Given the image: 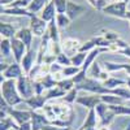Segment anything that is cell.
<instances>
[{"mask_svg":"<svg viewBox=\"0 0 130 130\" xmlns=\"http://www.w3.org/2000/svg\"><path fill=\"white\" fill-rule=\"evenodd\" d=\"M0 86H2V96L7 100V103L10 107H16L21 103H25V99L20 95L17 90L16 79H7Z\"/></svg>","mask_w":130,"mask_h":130,"instance_id":"cell-1","label":"cell"},{"mask_svg":"<svg viewBox=\"0 0 130 130\" xmlns=\"http://www.w3.org/2000/svg\"><path fill=\"white\" fill-rule=\"evenodd\" d=\"M75 89L78 91H87L90 94H98V95H105V94H112V90L107 89L105 86L95 78L87 77L83 82L75 85Z\"/></svg>","mask_w":130,"mask_h":130,"instance_id":"cell-2","label":"cell"},{"mask_svg":"<svg viewBox=\"0 0 130 130\" xmlns=\"http://www.w3.org/2000/svg\"><path fill=\"white\" fill-rule=\"evenodd\" d=\"M127 4L126 2H115V3H108L102 12L108 16H113L117 18H127Z\"/></svg>","mask_w":130,"mask_h":130,"instance_id":"cell-3","label":"cell"},{"mask_svg":"<svg viewBox=\"0 0 130 130\" xmlns=\"http://www.w3.org/2000/svg\"><path fill=\"white\" fill-rule=\"evenodd\" d=\"M16 83H17V90L20 92V95L24 98V99H30V98L32 95H35L34 94V81H31L29 78V75L24 74V75H21V77L18 79H16Z\"/></svg>","mask_w":130,"mask_h":130,"instance_id":"cell-4","label":"cell"},{"mask_svg":"<svg viewBox=\"0 0 130 130\" xmlns=\"http://www.w3.org/2000/svg\"><path fill=\"white\" fill-rule=\"evenodd\" d=\"M29 27L31 29L34 37H43L46 34V31L48 29V22H46L43 18H40L39 14H32V17H30V25Z\"/></svg>","mask_w":130,"mask_h":130,"instance_id":"cell-5","label":"cell"},{"mask_svg":"<svg viewBox=\"0 0 130 130\" xmlns=\"http://www.w3.org/2000/svg\"><path fill=\"white\" fill-rule=\"evenodd\" d=\"M10 42H12V53H13V57H14V61L21 64V61H22L24 56L26 55V52L29 51L27 47L25 46V43L22 40H20L18 38H12L10 39Z\"/></svg>","mask_w":130,"mask_h":130,"instance_id":"cell-6","label":"cell"},{"mask_svg":"<svg viewBox=\"0 0 130 130\" xmlns=\"http://www.w3.org/2000/svg\"><path fill=\"white\" fill-rule=\"evenodd\" d=\"M102 102V96L98 95V94H89V95H82L78 96L75 103L87 108V109H94V108Z\"/></svg>","mask_w":130,"mask_h":130,"instance_id":"cell-7","label":"cell"},{"mask_svg":"<svg viewBox=\"0 0 130 130\" xmlns=\"http://www.w3.org/2000/svg\"><path fill=\"white\" fill-rule=\"evenodd\" d=\"M37 60H38V51L37 50H29L26 52V55L24 56L22 61H21V67L24 69V73L27 75L30 73V70L35 67L37 64Z\"/></svg>","mask_w":130,"mask_h":130,"instance_id":"cell-8","label":"cell"},{"mask_svg":"<svg viewBox=\"0 0 130 130\" xmlns=\"http://www.w3.org/2000/svg\"><path fill=\"white\" fill-rule=\"evenodd\" d=\"M79 47H81L79 40L74 39V38H67L61 42V50L68 56H73L77 52H79Z\"/></svg>","mask_w":130,"mask_h":130,"instance_id":"cell-9","label":"cell"},{"mask_svg":"<svg viewBox=\"0 0 130 130\" xmlns=\"http://www.w3.org/2000/svg\"><path fill=\"white\" fill-rule=\"evenodd\" d=\"M31 125L32 130H42L46 125H51V121L46 117L44 113H38L37 111H31Z\"/></svg>","mask_w":130,"mask_h":130,"instance_id":"cell-10","label":"cell"},{"mask_svg":"<svg viewBox=\"0 0 130 130\" xmlns=\"http://www.w3.org/2000/svg\"><path fill=\"white\" fill-rule=\"evenodd\" d=\"M9 116L18 124L22 125L25 122L31 121V111H22V109H16V108H10L9 111Z\"/></svg>","mask_w":130,"mask_h":130,"instance_id":"cell-11","label":"cell"},{"mask_svg":"<svg viewBox=\"0 0 130 130\" xmlns=\"http://www.w3.org/2000/svg\"><path fill=\"white\" fill-rule=\"evenodd\" d=\"M2 74L5 77V79H18L21 75H24L25 73H24V69L21 67V64L14 61L13 64H9L8 69Z\"/></svg>","mask_w":130,"mask_h":130,"instance_id":"cell-12","label":"cell"},{"mask_svg":"<svg viewBox=\"0 0 130 130\" xmlns=\"http://www.w3.org/2000/svg\"><path fill=\"white\" fill-rule=\"evenodd\" d=\"M47 96L46 95H32L30 99H26L25 103L31 108V111H38L43 109L44 105L47 104Z\"/></svg>","mask_w":130,"mask_h":130,"instance_id":"cell-13","label":"cell"},{"mask_svg":"<svg viewBox=\"0 0 130 130\" xmlns=\"http://www.w3.org/2000/svg\"><path fill=\"white\" fill-rule=\"evenodd\" d=\"M2 14H7V16H16V17H32V14L29 9L25 8H16V7H2Z\"/></svg>","mask_w":130,"mask_h":130,"instance_id":"cell-14","label":"cell"},{"mask_svg":"<svg viewBox=\"0 0 130 130\" xmlns=\"http://www.w3.org/2000/svg\"><path fill=\"white\" fill-rule=\"evenodd\" d=\"M39 16H40V18L44 20L46 22H51V21H53L56 18V16H57V10H56L55 3L51 0V2L42 9V12L39 13Z\"/></svg>","mask_w":130,"mask_h":130,"instance_id":"cell-15","label":"cell"},{"mask_svg":"<svg viewBox=\"0 0 130 130\" xmlns=\"http://www.w3.org/2000/svg\"><path fill=\"white\" fill-rule=\"evenodd\" d=\"M32 37H34V34H32V31H31L30 27H22V29H20L17 31V34H16V38H18L20 40H22L25 43V46L27 47V50H31Z\"/></svg>","mask_w":130,"mask_h":130,"instance_id":"cell-16","label":"cell"},{"mask_svg":"<svg viewBox=\"0 0 130 130\" xmlns=\"http://www.w3.org/2000/svg\"><path fill=\"white\" fill-rule=\"evenodd\" d=\"M86 10V8L85 7H82V5H79V4H75V3H73V2H68V7H67V16L73 21V20H75V18H78L83 12Z\"/></svg>","mask_w":130,"mask_h":130,"instance_id":"cell-17","label":"cell"},{"mask_svg":"<svg viewBox=\"0 0 130 130\" xmlns=\"http://www.w3.org/2000/svg\"><path fill=\"white\" fill-rule=\"evenodd\" d=\"M16 27L12 25V24H8V22H3L0 24V34H2V38H7V39H12L16 37L17 34Z\"/></svg>","mask_w":130,"mask_h":130,"instance_id":"cell-18","label":"cell"},{"mask_svg":"<svg viewBox=\"0 0 130 130\" xmlns=\"http://www.w3.org/2000/svg\"><path fill=\"white\" fill-rule=\"evenodd\" d=\"M99 125V117L96 115V111L95 108L94 109H89V113L86 116V120L83 121L82 124V127L86 129V127H96Z\"/></svg>","mask_w":130,"mask_h":130,"instance_id":"cell-19","label":"cell"},{"mask_svg":"<svg viewBox=\"0 0 130 130\" xmlns=\"http://www.w3.org/2000/svg\"><path fill=\"white\" fill-rule=\"evenodd\" d=\"M102 96V102L108 104V105H120V104H125V99L120 98L113 94H105V95H100Z\"/></svg>","mask_w":130,"mask_h":130,"instance_id":"cell-20","label":"cell"},{"mask_svg":"<svg viewBox=\"0 0 130 130\" xmlns=\"http://www.w3.org/2000/svg\"><path fill=\"white\" fill-rule=\"evenodd\" d=\"M48 34L51 37V40L52 42H55V43H61L60 40V34H59V26L56 24V20H53L51 21V22H48Z\"/></svg>","mask_w":130,"mask_h":130,"instance_id":"cell-21","label":"cell"},{"mask_svg":"<svg viewBox=\"0 0 130 130\" xmlns=\"http://www.w3.org/2000/svg\"><path fill=\"white\" fill-rule=\"evenodd\" d=\"M10 129L18 130L20 125L10 116H8L5 118H2V120H0V130H10Z\"/></svg>","mask_w":130,"mask_h":130,"instance_id":"cell-22","label":"cell"},{"mask_svg":"<svg viewBox=\"0 0 130 130\" xmlns=\"http://www.w3.org/2000/svg\"><path fill=\"white\" fill-rule=\"evenodd\" d=\"M103 85L105 86L107 89L113 90L117 87H121V86L126 85V79H121V78H116V77H109L105 82H103Z\"/></svg>","mask_w":130,"mask_h":130,"instance_id":"cell-23","label":"cell"},{"mask_svg":"<svg viewBox=\"0 0 130 130\" xmlns=\"http://www.w3.org/2000/svg\"><path fill=\"white\" fill-rule=\"evenodd\" d=\"M50 2L48 0H32V2L30 3V5H29V10L31 13H35V14H38V13H40L42 12V9L44 8L47 4H48Z\"/></svg>","mask_w":130,"mask_h":130,"instance_id":"cell-24","label":"cell"},{"mask_svg":"<svg viewBox=\"0 0 130 130\" xmlns=\"http://www.w3.org/2000/svg\"><path fill=\"white\" fill-rule=\"evenodd\" d=\"M0 51H2L3 57L10 56V53H12V42H10V39L2 38V42H0Z\"/></svg>","mask_w":130,"mask_h":130,"instance_id":"cell-25","label":"cell"},{"mask_svg":"<svg viewBox=\"0 0 130 130\" xmlns=\"http://www.w3.org/2000/svg\"><path fill=\"white\" fill-rule=\"evenodd\" d=\"M108 108L116 115V116H130V107L125 104L120 105H108Z\"/></svg>","mask_w":130,"mask_h":130,"instance_id":"cell-26","label":"cell"},{"mask_svg":"<svg viewBox=\"0 0 130 130\" xmlns=\"http://www.w3.org/2000/svg\"><path fill=\"white\" fill-rule=\"evenodd\" d=\"M86 57H87V53H86V52H77L75 55L70 56L72 65H74V67H78V68H82L83 64H85Z\"/></svg>","mask_w":130,"mask_h":130,"instance_id":"cell-27","label":"cell"},{"mask_svg":"<svg viewBox=\"0 0 130 130\" xmlns=\"http://www.w3.org/2000/svg\"><path fill=\"white\" fill-rule=\"evenodd\" d=\"M115 117H116V115H115L111 109H108V111L99 118V126H109L111 122L115 120Z\"/></svg>","mask_w":130,"mask_h":130,"instance_id":"cell-28","label":"cell"},{"mask_svg":"<svg viewBox=\"0 0 130 130\" xmlns=\"http://www.w3.org/2000/svg\"><path fill=\"white\" fill-rule=\"evenodd\" d=\"M56 24L59 26V29H65V27H68L69 24L72 22V20L67 16V13H57L56 16Z\"/></svg>","mask_w":130,"mask_h":130,"instance_id":"cell-29","label":"cell"},{"mask_svg":"<svg viewBox=\"0 0 130 130\" xmlns=\"http://www.w3.org/2000/svg\"><path fill=\"white\" fill-rule=\"evenodd\" d=\"M65 92L64 90H61L60 87H53V89H51V90H48L47 91V94H46V96H47V99L48 100H52V99H59V98H64L65 96Z\"/></svg>","mask_w":130,"mask_h":130,"instance_id":"cell-30","label":"cell"},{"mask_svg":"<svg viewBox=\"0 0 130 130\" xmlns=\"http://www.w3.org/2000/svg\"><path fill=\"white\" fill-rule=\"evenodd\" d=\"M57 87H60L65 92H68V91H70L72 89L75 87V83H74L73 78H64L60 82H57Z\"/></svg>","mask_w":130,"mask_h":130,"instance_id":"cell-31","label":"cell"},{"mask_svg":"<svg viewBox=\"0 0 130 130\" xmlns=\"http://www.w3.org/2000/svg\"><path fill=\"white\" fill-rule=\"evenodd\" d=\"M42 83H43V86H44V89L48 91V90H51V89H53V87H56L57 86V81L52 77V74H47L44 78H43L42 81H40Z\"/></svg>","mask_w":130,"mask_h":130,"instance_id":"cell-32","label":"cell"},{"mask_svg":"<svg viewBox=\"0 0 130 130\" xmlns=\"http://www.w3.org/2000/svg\"><path fill=\"white\" fill-rule=\"evenodd\" d=\"M112 94L113 95H117L120 98H124L125 100H130V90L125 86H121V87H117V89H113L112 90Z\"/></svg>","mask_w":130,"mask_h":130,"instance_id":"cell-33","label":"cell"},{"mask_svg":"<svg viewBox=\"0 0 130 130\" xmlns=\"http://www.w3.org/2000/svg\"><path fill=\"white\" fill-rule=\"evenodd\" d=\"M79 70H81V68L74 67V65H70V67H65V68L62 69V75H64V78H73Z\"/></svg>","mask_w":130,"mask_h":130,"instance_id":"cell-34","label":"cell"},{"mask_svg":"<svg viewBox=\"0 0 130 130\" xmlns=\"http://www.w3.org/2000/svg\"><path fill=\"white\" fill-rule=\"evenodd\" d=\"M77 98H78V90L74 87V89H72L70 91H68L67 94H65V96H64V102H65V103H68V104H73V103H75Z\"/></svg>","mask_w":130,"mask_h":130,"instance_id":"cell-35","label":"cell"},{"mask_svg":"<svg viewBox=\"0 0 130 130\" xmlns=\"http://www.w3.org/2000/svg\"><path fill=\"white\" fill-rule=\"evenodd\" d=\"M56 61H57L60 65H62L64 68H65V67H70V65H72L70 56H68L67 53H64V52H60V53H59L57 57H56Z\"/></svg>","mask_w":130,"mask_h":130,"instance_id":"cell-36","label":"cell"},{"mask_svg":"<svg viewBox=\"0 0 130 130\" xmlns=\"http://www.w3.org/2000/svg\"><path fill=\"white\" fill-rule=\"evenodd\" d=\"M94 43H95V46L96 47H99V48H108L111 46V42H108L103 35H98L95 38H92Z\"/></svg>","mask_w":130,"mask_h":130,"instance_id":"cell-37","label":"cell"},{"mask_svg":"<svg viewBox=\"0 0 130 130\" xmlns=\"http://www.w3.org/2000/svg\"><path fill=\"white\" fill-rule=\"evenodd\" d=\"M102 32H103L102 35H103L108 42H111V43H113V42H116V40L120 39V35H118V32H116V31H111V30H102Z\"/></svg>","mask_w":130,"mask_h":130,"instance_id":"cell-38","label":"cell"},{"mask_svg":"<svg viewBox=\"0 0 130 130\" xmlns=\"http://www.w3.org/2000/svg\"><path fill=\"white\" fill-rule=\"evenodd\" d=\"M55 3L57 13H65L67 12V7H68V2L69 0H52Z\"/></svg>","mask_w":130,"mask_h":130,"instance_id":"cell-39","label":"cell"},{"mask_svg":"<svg viewBox=\"0 0 130 130\" xmlns=\"http://www.w3.org/2000/svg\"><path fill=\"white\" fill-rule=\"evenodd\" d=\"M102 73V68H100V65L98 64V62H94L91 65V68L89 69V75L91 78H95L98 79V77H99V74Z\"/></svg>","mask_w":130,"mask_h":130,"instance_id":"cell-40","label":"cell"},{"mask_svg":"<svg viewBox=\"0 0 130 130\" xmlns=\"http://www.w3.org/2000/svg\"><path fill=\"white\" fill-rule=\"evenodd\" d=\"M87 3H89L92 8H95L96 10H100V12L104 9V7L108 4L107 0H87Z\"/></svg>","mask_w":130,"mask_h":130,"instance_id":"cell-41","label":"cell"},{"mask_svg":"<svg viewBox=\"0 0 130 130\" xmlns=\"http://www.w3.org/2000/svg\"><path fill=\"white\" fill-rule=\"evenodd\" d=\"M94 48H96V46H95L94 40L91 39V40H89V42L82 43L81 47H79V52H86V53H89V52H90V51H92Z\"/></svg>","mask_w":130,"mask_h":130,"instance_id":"cell-42","label":"cell"},{"mask_svg":"<svg viewBox=\"0 0 130 130\" xmlns=\"http://www.w3.org/2000/svg\"><path fill=\"white\" fill-rule=\"evenodd\" d=\"M86 78H87V72H85V70H79L77 74L73 77V81H74V83L75 85H78V83H81V82H83Z\"/></svg>","mask_w":130,"mask_h":130,"instance_id":"cell-43","label":"cell"},{"mask_svg":"<svg viewBox=\"0 0 130 130\" xmlns=\"http://www.w3.org/2000/svg\"><path fill=\"white\" fill-rule=\"evenodd\" d=\"M62 69H64L62 65H60L57 61H55L50 65V74L53 75V74H57V73H62Z\"/></svg>","mask_w":130,"mask_h":130,"instance_id":"cell-44","label":"cell"},{"mask_svg":"<svg viewBox=\"0 0 130 130\" xmlns=\"http://www.w3.org/2000/svg\"><path fill=\"white\" fill-rule=\"evenodd\" d=\"M34 94L35 95H43V92H44V86H43V83L40 81H34Z\"/></svg>","mask_w":130,"mask_h":130,"instance_id":"cell-45","label":"cell"},{"mask_svg":"<svg viewBox=\"0 0 130 130\" xmlns=\"http://www.w3.org/2000/svg\"><path fill=\"white\" fill-rule=\"evenodd\" d=\"M109 77H111V75H109V72H107V70H102V73L99 74V77H98V81H100V82L103 83V82H105Z\"/></svg>","mask_w":130,"mask_h":130,"instance_id":"cell-46","label":"cell"},{"mask_svg":"<svg viewBox=\"0 0 130 130\" xmlns=\"http://www.w3.org/2000/svg\"><path fill=\"white\" fill-rule=\"evenodd\" d=\"M113 43H115V44H116L118 48H120V51H121V50H124V48H127V47H129V44H127V43H126L125 40H122L121 38L118 39V40H116V42H113Z\"/></svg>","mask_w":130,"mask_h":130,"instance_id":"cell-47","label":"cell"},{"mask_svg":"<svg viewBox=\"0 0 130 130\" xmlns=\"http://www.w3.org/2000/svg\"><path fill=\"white\" fill-rule=\"evenodd\" d=\"M42 130H70V127H59L55 125H46Z\"/></svg>","mask_w":130,"mask_h":130,"instance_id":"cell-48","label":"cell"},{"mask_svg":"<svg viewBox=\"0 0 130 130\" xmlns=\"http://www.w3.org/2000/svg\"><path fill=\"white\" fill-rule=\"evenodd\" d=\"M18 130H32V125H31V121L29 122H25L22 125H20V129Z\"/></svg>","mask_w":130,"mask_h":130,"instance_id":"cell-49","label":"cell"},{"mask_svg":"<svg viewBox=\"0 0 130 130\" xmlns=\"http://www.w3.org/2000/svg\"><path fill=\"white\" fill-rule=\"evenodd\" d=\"M8 67H9V64H7V62H4L2 60V62H0V73H4L8 69Z\"/></svg>","mask_w":130,"mask_h":130,"instance_id":"cell-50","label":"cell"},{"mask_svg":"<svg viewBox=\"0 0 130 130\" xmlns=\"http://www.w3.org/2000/svg\"><path fill=\"white\" fill-rule=\"evenodd\" d=\"M118 53H122L124 56H126V57H129L130 59V46L127 47V48H124V50H121Z\"/></svg>","mask_w":130,"mask_h":130,"instance_id":"cell-51","label":"cell"},{"mask_svg":"<svg viewBox=\"0 0 130 130\" xmlns=\"http://www.w3.org/2000/svg\"><path fill=\"white\" fill-rule=\"evenodd\" d=\"M98 130H109V127H108V126H99Z\"/></svg>","mask_w":130,"mask_h":130,"instance_id":"cell-52","label":"cell"},{"mask_svg":"<svg viewBox=\"0 0 130 130\" xmlns=\"http://www.w3.org/2000/svg\"><path fill=\"white\" fill-rule=\"evenodd\" d=\"M126 86H127V89L130 90V78H127V79H126Z\"/></svg>","mask_w":130,"mask_h":130,"instance_id":"cell-53","label":"cell"},{"mask_svg":"<svg viewBox=\"0 0 130 130\" xmlns=\"http://www.w3.org/2000/svg\"><path fill=\"white\" fill-rule=\"evenodd\" d=\"M83 130H98L96 127H86V129H83Z\"/></svg>","mask_w":130,"mask_h":130,"instance_id":"cell-54","label":"cell"},{"mask_svg":"<svg viewBox=\"0 0 130 130\" xmlns=\"http://www.w3.org/2000/svg\"><path fill=\"white\" fill-rule=\"evenodd\" d=\"M124 130H130V124H129V125H127V126H126V127H125Z\"/></svg>","mask_w":130,"mask_h":130,"instance_id":"cell-55","label":"cell"},{"mask_svg":"<svg viewBox=\"0 0 130 130\" xmlns=\"http://www.w3.org/2000/svg\"><path fill=\"white\" fill-rule=\"evenodd\" d=\"M78 130H83V127H82V126H81V127H79V129H78Z\"/></svg>","mask_w":130,"mask_h":130,"instance_id":"cell-56","label":"cell"},{"mask_svg":"<svg viewBox=\"0 0 130 130\" xmlns=\"http://www.w3.org/2000/svg\"><path fill=\"white\" fill-rule=\"evenodd\" d=\"M48 2H51V0H48Z\"/></svg>","mask_w":130,"mask_h":130,"instance_id":"cell-57","label":"cell"}]
</instances>
